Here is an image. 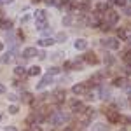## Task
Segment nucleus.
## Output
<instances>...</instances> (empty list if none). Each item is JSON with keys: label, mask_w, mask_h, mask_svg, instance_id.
Returning <instances> with one entry per match:
<instances>
[{"label": "nucleus", "mask_w": 131, "mask_h": 131, "mask_svg": "<svg viewBox=\"0 0 131 131\" xmlns=\"http://www.w3.org/2000/svg\"><path fill=\"white\" fill-rule=\"evenodd\" d=\"M67 121H68V115L63 114V112H60V110H56L51 115V122H52L54 126H61V124H65Z\"/></svg>", "instance_id": "f257e3e1"}, {"label": "nucleus", "mask_w": 131, "mask_h": 131, "mask_svg": "<svg viewBox=\"0 0 131 131\" xmlns=\"http://www.w3.org/2000/svg\"><path fill=\"white\" fill-rule=\"evenodd\" d=\"M101 46L108 47V49H119V40L115 39H107V40H101Z\"/></svg>", "instance_id": "f03ea898"}, {"label": "nucleus", "mask_w": 131, "mask_h": 131, "mask_svg": "<svg viewBox=\"0 0 131 131\" xmlns=\"http://www.w3.org/2000/svg\"><path fill=\"white\" fill-rule=\"evenodd\" d=\"M70 108L75 112V114L86 110V108H84V103H82V101H79V100H73V101H72V103H70Z\"/></svg>", "instance_id": "7ed1b4c3"}, {"label": "nucleus", "mask_w": 131, "mask_h": 131, "mask_svg": "<svg viewBox=\"0 0 131 131\" xmlns=\"http://www.w3.org/2000/svg\"><path fill=\"white\" fill-rule=\"evenodd\" d=\"M86 91H88V84H86V82H84V84H75V86L72 88V93H73V94H84Z\"/></svg>", "instance_id": "20e7f679"}, {"label": "nucleus", "mask_w": 131, "mask_h": 131, "mask_svg": "<svg viewBox=\"0 0 131 131\" xmlns=\"http://www.w3.org/2000/svg\"><path fill=\"white\" fill-rule=\"evenodd\" d=\"M73 46H75V49H77V51H86V49H88V40H86V39H77Z\"/></svg>", "instance_id": "39448f33"}, {"label": "nucleus", "mask_w": 131, "mask_h": 131, "mask_svg": "<svg viewBox=\"0 0 131 131\" xmlns=\"http://www.w3.org/2000/svg\"><path fill=\"white\" fill-rule=\"evenodd\" d=\"M54 39H51V37H44V39H40V40H37V44L40 46V47H49V46H52L54 44Z\"/></svg>", "instance_id": "423d86ee"}, {"label": "nucleus", "mask_w": 131, "mask_h": 131, "mask_svg": "<svg viewBox=\"0 0 131 131\" xmlns=\"http://www.w3.org/2000/svg\"><path fill=\"white\" fill-rule=\"evenodd\" d=\"M107 119H108V122H117L121 119V115L114 110H107Z\"/></svg>", "instance_id": "0eeeda50"}, {"label": "nucleus", "mask_w": 131, "mask_h": 131, "mask_svg": "<svg viewBox=\"0 0 131 131\" xmlns=\"http://www.w3.org/2000/svg\"><path fill=\"white\" fill-rule=\"evenodd\" d=\"M51 82H52V77H51V75H46V77H44V79L37 84V89H44L46 86H49Z\"/></svg>", "instance_id": "6e6552de"}, {"label": "nucleus", "mask_w": 131, "mask_h": 131, "mask_svg": "<svg viewBox=\"0 0 131 131\" xmlns=\"http://www.w3.org/2000/svg\"><path fill=\"white\" fill-rule=\"evenodd\" d=\"M107 14H108V23H107L108 26L115 25V23L119 21V14H117V12H107Z\"/></svg>", "instance_id": "1a4fd4ad"}, {"label": "nucleus", "mask_w": 131, "mask_h": 131, "mask_svg": "<svg viewBox=\"0 0 131 131\" xmlns=\"http://www.w3.org/2000/svg\"><path fill=\"white\" fill-rule=\"evenodd\" d=\"M126 84H128V81L124 77H115L114 79V86L115 88H126Z\"/></svg>", "instance_id": "9d476101"}, {"label": "nucleus", "mask_w": 131, "mask_h": 131, "mask_svg": "<svg viewBox=\"0 0 131 131\" xmlns=\"http://www.w3.org/2000/svg\"><path fill=\"white\" fill-rule=\"evenodd\" d=\"M23 54H25V58H33L35 54H39L35 47H26V49L23 51Z\"/></svg>", "instance_id": "9b49d317"}, {"label": "nucleus", "mask_w": 131, "mask_h": 131, "mask_svg": "<svg viewBox=\"0 0 131 131\" xmlns=\"http://www.w3.org/2000/svg\"><path fill=\"white\" fill-rule=\"evenodd\" d=\"M93 131H107L108 129V124H103V122H96V124H93Z\"/></svg>", "instance_id": "f8f14e48"}, {"label": "nucleus", "mask_w": 131, "mask_h": 131, "mask_svg": "<svg viewBox=\"0 0 131 131\" xmlns=\"http://www.w3.org/2000/svg\"><path fill=\"white\" fill-rule=\"evenodd\" d=\"M52 96H54V100L58 101V103H61V101L65 100V91H63V89L54 91V94H52Z\"/></svg>", "instance_id": "ddd939ff"}, {"label": "nucleus", "mask_w": 131, "mask_h": 131, "mask_svg": "<svg viewBox=\"0 0 131 131\" xmlns=\"http://www.w3.org/2000/svg\"><path fill=\"white\" fill-rule=\"evenodd\" d=\"M0 28H4V30H10L12 28V21L10 19H0Z\"/></svg>", "instance_id": "4468645a"}, {"label": "nucleus", "mask_w": 131, "mask_h": 131, "mask_svg": "<svg viewBox=\"0 0 131 131\" xmlns=\"http://www.w3.org/2000/svg\"><path fill=\"white\" fill-rule=\"evenodd\" d=\"M35 21H47L46 10H37V12H35Z\"/></svg>", "instance_id": "2eb2a0df"}, {"label": "nucleus", "mask_w": 131, "mask_h": 131, "mask_svg": "<svg viewBox=\"0 0 131 131\" xmlns=\"http://www.w3.org/2000/svg\"><path fill=\"white\" fill-rule=\"evenodd\" d=\"M84 60L88 61V63H89V65H94V63H96V56H94V54H93V52H86V54H84Z\"/></svg>", "instance_id": "dca6fc26"}, {"label": "nucleus", "mask_w": 131, "mask_h": 131, "mask_svg": "<svg viewBox=\"0 0 131 131\" xmlns=\"http://www.w3.org/2000/svg\"><path fill=\"white\" fill-rule=\"evenodd\" d=\"M100 98L101 100H110V91L108 89H105V88H100Z\"/></svg>", "instance_id": "f3484780"}, {"label": "nucleus", "mask_w": 131, "mask_h": 131, "mask_svg": "<svg viewBox=\"0 0 131 131\" xmlns=\"http://www.w3.org/2000/svg\"><path fill=\"white\" fill-rule=\"evenodd\" d=\"M28 75H30V77H37V75H40V67H37V65L31 67L30 70H28Z\"/></svg>", "instance_id": "a211bd4d"}, {"label": "nucleus", "mask_w": 131, "mask_h": 131, "mask_svg": "<svg viewBox=\"0 0 131 131\" xmlns=\"http://www.w3.org/2000/svg\"><path fill=\"white\" fill-rule=\"evenodd\" d=\"M35 28L39 31H44L47 28V21H35Z\"/></svg>", "instance_id": "6ab92c4d"}, {"label": "nucleus", "mask_w": 131, "mask_h": 131, "mask_svg": "<svg viewBox=\"0 0 131 131\" xmlns=\"http://www.w3.org/2000/svg\"><path fill=\"white\" fill-rule=\"evenodd\" d=\"M67 39H68V37H67L65 31H60V33L56 35V42H67Z\"/></svg>", "instance_id": "aec40b11"}, {"label": "nucleus", "mask_w": 131, "mask_h": 131, "mask_svg": "<svg viewBox=\"0 0 131 131\" xmlns=\"http://www.w3.org/2000/svg\"><path fill=\"white\" fill-rule=\"evenodd\" d=\"M10 60H12V54H9V52H7V54H4V56L0 58V63H2V65H5V63H9Z\"/></svg>", "instance_id": "412c9836"}, {"label": "nucleus", "mask_w": 131, "mask_h": 131, "mask_svg": "<svg viewBox=\"0 0 131 131\" xmlns=\"http://www.w3.org/2000/svg\"><path fill=\"white\" fill-rule=\"evenodd\" d=\"M21 100L25 101V103H31V101H33V98H31L30 93H23V98H21Z\"/></svg>", "instance_id": "4be33fe9"}, {"label": "nucleus", "mask_w": 131, "mask_h": 131, "mask_svg": "<svg viewBox=\"0 0 131 131\" xmlns=\"http://www.w3.org/2000/svg\"><path fill=\"white\" fill-rule=\"evenodd\" d=\"M103 61H105V63H107V65H114V56H112V54H105V58H103Z\"/></svg>", "instance_id": "5701e85b"}, {"label": "nucleus", "mask_w": 131, "mask_h": 131, "mask_svg": "<svg viewBox=\"0 0 131 131\" xmlns=\"http://www.w3.org/2000/svg\"><path fill=\"white\" fill-rule=\"evenodd\" d=\"M117 35H119V39H122V40L128 39V31L126 30H117Z\"/></svg>", "instance_id": "b1692460"}, {"label": "nucleus", "mask_w": 131, "mask_h": 131, "mask_svg": "<svg viewBox=\"0 0 131 131\" xmlns=\"http://www.w3.org/2000/svg\"><path fill=\"white\" fill-rule=\"evenodd\" d=\"M60 72H61V68H56V67H52V68H49L47 75H51V77H52V75H56V73H60Z\"/></svg>", "instance_id": "393cba45"}, {"label": "nucleus", "mask_w": 131, "mask_h": 131, "mask_svg": "<svg viewBox=\"0 0 131 131\" xmlns=\"http://www.w3.org/2000/svg\"><path fill=\"white\" fill-rule=\"evenodd\" d=\"M72 16H65V18H63V25H65V26H70L72 25Z\"/></svg>", "instance_id": "a878e982"}, {"label": "nucleus", "mask_w": 131, "mask_h": 131, "mask_svg": "<svg viewBox=\"0 0 131 131\" xmlns=\"http://www.w3.org/2000/svg\"><path fill=\"white\" fill-rule=\"evenodd\" d=\"M14 73H16V75H25V68H23V67H16V68H14Z\"/></svg>", "instance_id": "bb28decb"}, {"label": "nucleus", "mask_w": 131, "mask_h": 131, "mask_svg": "<svg viewBox=\"0 0 131 131\" xmlns=\"http://www.w3.org/2000/svg\"><path fill=\"white\" fill-rule=\"evenodd\" d=\"M18 110H19V108H18L16 105H10V107H9V114H12V115H14V114H18Z\"/></svg>", "instance_id": "cd10ccee"}, {"label": "nucleus", "mask_w": 131, "mask_h": 131, "mask_svg": "<svg viewBox=\"0 0 131 131\" xmlns=\"http://www.w3.org/2000/svg\"><path fill=\"white\" fill-rule=\"evenodd\" d=\"M9 100H10V101H18V94L10 93V94H9Z\"/></svg>", "instance_id": "c85d7f7f"}, {"label": "nucleus", "mask_w": 131, "mask_h": 131, "mask_svg": "<svg viewBox=\"0 0 131 131\" xmlns=\"http://www.w3.org/2000/svg\"><path fill=\"white\" fill-rule=\"evenodd\" d=\"M107 9H108L107 4H100V5H98V10H107Z\"/></svg>", "instance_id": "c756f323"}, {"label": "nucleus", "mask_w": 131, "mask_h": 131, "mask_svg": "<svg viewBox=\"0 0 131 131\" xmlns=\"http://www.w3.org/2000/svg\"><path fill=\"white\" fill-rule=\"evenodd\" d=\"M114 2H115L117 5H121V7H124V5H126V0H114Z\"/></svg>", "instance_id": "7c9ffc66"}, {"label": "nucleus", "mask_w": 131, "mask_h": 131, "mask_svg": "<svg viewBox=\"0 0 131 131\" xmlns=\"http://www.w3.org/2000/svg\"><path fill=\"white\" fill-rule=\"evenodd\" d=\"M124 73H126V75H131V65H128V67L124 68Z\"/></svg>", "instance_id": "2f4dec72"}, {"label": "nucleus", "mask_w": 131, "mask_h": 131, "mask_svg": "<svg viewBox=\"0 0 131 131\" xmlns=\"http://www.w3.org/2000/svg\"><path fill=\"white\" fill-rule=\"evenodd\" d=\"M63 68H65V70H70V68H72V63H70V61H67V63L63 65Z\"/></svg>", "instance_id": "473e14b6"}, {"label": "nucleus", "mask_w": 131, "mask_h": 131, "mask_svg": "<svg viewBox=\"0 0 131 131\" xmlns=\"http://www.w3.org/2000/svg\"><path fill=\"white\" fill-rule=\"evenodd\" d=\"M124 14H126V16H131V7H126V9H124Z\"/></svg>", "instance_id": "72a5a7b5"}, {"label": "nucleus", "mask_w": 131, "mask_h": 131, "mask_svg": "<svg viewBox=\"0 0 131 131\" xmlns=\"http://www.w3.org/2000/svg\"><path fill=\"white\" fill-rule=\"evenodd\" d=\"M61 54H63V52H56V54L52 56V60H60V58H61Z\"/></svg>", "instance_id": "f704fd0d"}, {"label": "nucleus", "mask_w": 131, "mask_h": 131, "mask_svg": "<svg viewBox=\"0 0 131 131\" xmlns=\"http://www.w3.org/2000/svg\"><path fill=\"white\" fill-rule=\"evenodd\" d=\"M30 131H42V129H40V126H31Z\"/></svg>", "instance_id": "c9c22d12"}, {"label": "nucleus", "mask_w": 131, "mask_h": 131, "mask_svg": "<svg viewBox=\"0 0 131 131\" xmlns=\"http://www.w3.org/2000/svg\"><path fill=\"white\" fill-rule=\"evenodd\" d=\"M44 2H46L47 5H52V4H56V0H44Z\"/></svg>", "instance_id": "e433bc0d"}, {"label": "nucleus", "mask_w": 131, "mask_h": 131, "mask_svg": "<svg viewBox=\"0 0 131 131\" xmlns=\"http://www.w3.org/2000/svg\"><path fill=\"white\" fill-rule=\"evenodd\" d=\"M28 19H30L28 16H23V18H21V23H28Z\"/></svg>", "instance_id": "4c0bfd02"}, {"label": "nucleus", "mask_w": 131, "mask_h": 131, "mask_svg": "<svg viewBox=\"0 0 131 131\" xmlns=\"http://www.w3.org/2000/svg\"><path fill=\"white\" fill-rule=\"evenodd\" d=\"M4 93H5V86H2V84H0V94H4Z\"/></svg>", "instance_id": "58836bf2"}, {"label": "nucleus", "mask_w": 131, "mask_h": 131, "mask_svg": "<svg viewBox=\"0 0 131 131\" xmlns=\"http://www.w3.org/2000/svg\"><path fill=\"white\" fill-rule=\"evenodd\" d=\"M39 58L40 60H46V52H39Z\"/></svg>", "instance_id": "ea45409f"}, {"label": "nucleus", "mask_w": 131, "mask_h": 131, "mask_svg": "<svg viewBox=\"0 0 131 131\" xmlns=\"http://www.w3.org/2000/svg\"><path fill=\"white\" fill-rule=\"evenodd\" d=\"M5 131H16V128H5Z\"/></svg>", "instance_id": "a19ab883"}, {"label": "nucleus", "mask_w": 131, "mask_h": 131, "mask_svg": "<svg viewBox=\"0 0 131 131\" xmlns=\"http://www.w3.org/2000/svg\"><path fill=\"white\" fill-rule=\"evenodd\" d=\"M4 4H12V0H2Z\"/></svg>", "instance_id": "79ce46f5"}, {"label": "nucleus", "mask_w": 131, "mask_h": 131, "mask_svg": "<svg viewBox=\"0 0 131 131\" xmlns=\"http://www.w3.org/2000/svg\"><path fill=\"white\" fill-rule=\"evenodd\" d=\"M65 131H73V129H72V128H67V129H65Z\"/></svg>", "instance_id": "37998d69"}, {"label": "nucleus", "mask_w": 131, "mask_h": 131, "mask_svg": "<svg viewBox=\"0 0 131 131\" xmlns=\"http://www.w3.org/2000/svg\"><path fill=\"white\" fill-rule=\"evenodd\" d=\"M2 49H4V46H2V44H0V51H2Z\"/></svg>", "instance_id": "c03bdc74"}, {"label": "nucleus", "mask_w": 131, "mask_h": 131, "mask_svg": "<svg viewBox=\"0 0 131 131\" xmlns=\"http://www.w3.org/2000/svg\"><path fill=\"white\" fill-rule=\"evenodd\" d=\"M33 2H35V4H37V2H40V0H33Z\"/></svg>", "instance_id": "a18cd8bd"}, {"label": "nucleus", "mask_w": 131, "mask_h": 131, "mask_svg": "<svg viewBox=\"0 0 131 131\" xmlns=\"http://www.w3.org/2000/svg\"><path fill=\"white\" fill-rule=\"evenodd\" d=\"M0 121H2V115H0Z\"/></svg>", "instance_id": "49530a36"}, {"label": "nucleus", "mask_w": 131, "mask_h": 131, "mask_svg": "<svg viewBox=\"0 0 131 131\" xmlns=\"http://www.w3.org/2000/svg\"><path fill=\"white\" fill-rule=\"evenodd\" d=\"M129 101H131V96H129Z\"/></svg>", "instance_id": "de8ad7c7"}]
</instances>
